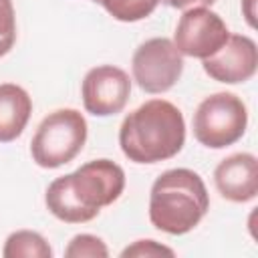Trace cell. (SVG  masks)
Here are the masks:
<instances>
[{"label":"cell","mask_w":258,"mask_h":258,"mask_svg":"<svg viewBox=\"0 0 258 258\" xmlns=\"http://www.w3.org/2000/svg\"><path fill=\"white\" fill-rule=\"evenodd\" d=\"M125 171L111 159H93L52 179L44 194L48 212L67 224H85L121 198Z\"/></svg>","instance_id":"obj_1"},{"label":"cell","mask_w":258,"mask_h":258,"mask_svg":"<svg viewBox=\"0 0 258 258\" xmlns=\"http://www.w3.org/2000/svg\"><path fill=\"white\" fill-rule=\"evenodd\" d=\"M185 143L183 113L165 99H149L119 127V147L133 163H159L175 157Z\"/></svg>","instance_id":"obj_2"},{"label":"cell","mask_w":258,"mask_h":258,"mask_svg":"<svg viewBox=\"0 0 258 258\" xmlns=\"http://www.w3.org/2000/svg\"><path fill=\"white\" fill-rule=\"evenodd\" d=\"M210 196L202 175L187 167L163 171L149 191V222L159 232L183 236L208 214Z\"/></svg>","instance_id":"obj_3"},{"label":"cell","mask_w":258,"mask_h":258,"mask_svg":"<svg viewBox=\"0 0 258 258\" xmlns=\"http://www.w3.org/2000/svg\"><path fill=\"white\" fill-rule=\"evenodd\" d=\"M87 119L77 109H56L36 127L30 141V155L38 167L56 169L71 163L87 143Z\"/></svg>","instance_id":"obj_4"},{"label":"cell","mask_w":258,"mask_h":258,"mask_svg":"<svg viewBox=\"0 0 258 258\" xmlns=\"http://www.w3.org/2000/svg\"><path fill=\"white\" fill-rule=\"evenodd\" d=\"M194 137L208 149H224L240 141L248 127V109L234 93L206 97L194 113Z\"/></svg>","instance_id":"obj_5"},{"label":"cell","mask_w":258,"mask_h":258,"mask_svg":"<svg viewBox=\"0 0 258 258\" xmlns=\"http://www.w3.org/2000/svg\"><path fill=\"white\" fill-rule=\"evenodd\" d=\"M131 73L141 91L149 95H161L181 79L183 54L175 48L173 40L165 36L149 38L135 48Z\"/></svg>","instance_id":"obj_6"},{"label":"cell","mask_w":258,"mask_h":258,"mask_svg":"<svg viewBox=\"0 0 258 258\" xmlns=\"http://www.w3.org/2000/svg\"><path fill=\"white\" fill-rule=\"evenodd\" d=\"M230 30L222 16L208 6L185 8L173 32V44L183 56L208 58L228 40Z\"/></svg>","instance_id":"obj_7"},{"label":"cell","mask_w":258,"mask_h":258,"mask_svg":"<svg viewBox=\"0 0 258 258\" xmlns=\"http://www.w3.org/2000/svg\"><path fill=\"white\" fill-rule=\"evenodd\" d=\"M131 95L129 75L113 64H99L87 71L81 83V97L87 113L95 117L117 115L125 109Z\"/></svg>","instance_id":"obj_8"},{"label":"cell","mask_w":258,"mask_h":258,"mask_svg":"<svg viewBox=\"0 0 258 258\" xmlns=\"http://www.w3.org/2000/svg\"><path fill=\"white\" fill-rule=\"evenodd\" d=\"M202 67L204 73L218 83H246L256 75L258 69L256 42L246 34H230L220 50L202 60Z\"/></svg>","instance_id":"obj_9"},{"label":"cell","mask_w":258,"mask_h":258,"mask_svg":"<svg viewBox=\"0 0 258 258\" xmlns=\"http://www.w3.org/2000/svg\"><path fill=\"white\" fill-rule=\"evenodd\" d=\"M218 194L234 204L252 202L258 196V159L252 153H232L214 169Z\"/></svg>","instance_id":"obj_10"},{"label":"cell","mask_w":258,"mask_h":258,"mask_svg":"<svg viewBox=\"0 0 258 258\" xmlns=\"http://www.w3.org/2000/svg\"><path fill=\"white\" fill-rule=\"evenodd\" d=\"M32 115L30 95L14 83H0V143H10L22 135Z\"/></svg>","instance_id":"obj_11"},{"label":"cell","mask_w":258,"mask_h":258,"mask_svg":"<svg viewBox=\"0 0 258 258\" xmlns=\"http://www.w3.org/2000/svg\"><path fill=\"white\" fill-rule=\"evenodd\" d=\"M2 256L4 258H50L52 248L42 234L32 230H16L6 238Z\"/></svg>","instance_id":"obj_12"},{"label":"cell","mask_w":258,"mask_h":258,"mask_svg":"<svg viewBox=\"0 0 258 258\" xmlns=\"http://www.w3.org/2000/svg\"><path fill=\"white\" fill-rule=\"evenodd\" d=\"M119 22H139L147 18L159 0H95Z\"/></svg>","instance_id":"obj_13"},{"label":"cell","mask_w":258,"mask_h":258,"mask_svg":"<svg viewBox=\"0 0 258 258\" xmlns=\"http://www.w3.org/2000/svg\"><path fill=\"white\" fill-rule=\"evenodd\" d=\"M67 258H107L109 248L107 244L93 234H77L71 238L69 246L64 248Z\"/></svg>","instance_id":"obj_14"},{"label":"cell","mask_w":258,"mask_h":258,"mask_svg":"<svg viewBox=\"0 0 258 258\" xmlns=\"http://www.w3.org/2000/svg\"><path fill=\"white\" fill-rule=\"evenodd\" d=\"M16 42V16L12 0H0V58L6 56Z\"/></svg>","instance_id":"obj_15"},{"label":"cell","mask_w":258,"mask_h":258,"mask_svg":"<svg viewBox=\"0 0 258 258\" xmlns=\"http://www.w3.org/2000/svg\"><path fill=\"white\" fill-rule=\"evenodd\" d=\"M151 256H175V252L155 240H137L121 250V258H151Z\"/></svg>","instance_id":"obj_16"},{"label":"cell","mask_w":258,"mask_h":258,"mask_svg":"<svg viewBox=\"0 0 258 258\" xmlns=\"http://www.w3.org/2000/svg\"><path fill=\"white\" fill-rule=\"evenodd\" d=\"M159 2L169 6V8L185 10V8H191V6H212L216 0H159Z\"/></svg>","instance_id":"obj_17"},{"label":"cell","mask_w":258,"mask_h":258,"mask_svg":"<svg viewBox=\"0 0 258 258\" xmlns=\"http://www.w3.org/2000/svg\"><path fill=\"white\" fill-rule=\"evenodd\" d=\"M254 6H256V0H242V14L252 28L256 26V8Z\"/></svg>","instance_id":"obj_18"}]
</instances>
